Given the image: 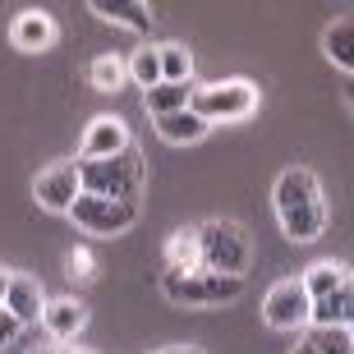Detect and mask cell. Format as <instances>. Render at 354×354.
Returning a JSON list of instances; mask_svg holds the SVG:
<instances>
[{
	"mask_svg": "<svg viewBox=\"0 0 354 354\" xmlns=\"http://www.w3.org/2000/svg\"><path fill=\"white\" fill-rule=\"evenodd\" d=\"M19 331H24V327H19V322L0 308V350H5V345H14V336H19Z\"/></svg>",
	"mask_w": 354,
	"mask_h": 354,
	"instance_id": "24",
	"label": "cell"
},
{
	"mask_svg": "<svg viewBox=\"0 0 354 354\" xmlns=\"http://www.w3.org/2000/svg\"><path fill=\"white\" fill-rule=\"evenodd\" d=\"M203 267V253H198V230L184 225L166 239V272H198Z\"/></svg>",
	"mask_w": 354,
	"mask_h": 354,
	"instance_id": "18",
	"label": "cell"
},
{
	"mask_svg": "<svg viewBox=\"0 0 354 354\" xmlns=\"http://www.w3.org/2000/svg\"><path fill=\"white\" fill-rule=\"evenodd\" d=\"M161 295L175 308H221V304H235L244 295V281L203 272V267L198 272H161Z\"/></svg>",
	"mask_w": 354,
	"mask_h": 354,
	"instance_id": "5",
	"label": "cell"
},
{
	"mask_svg": "<svg viewBox=\"0 0 354 354\" xmlns=\"http://www.w3.org/2000/svg\"><path fill=\"white\" fill-rule=\"evenodd\" d=\"M60 354H88V350H74V345H60Z\"/></svg>",
	"mask_w": 354,
	"mask_h": 354,
	"instance_id": "29",
	"label": "cell"
},
{
	"mask_svg": "<svg viewBox=\"0 0 354 354\" xmlns=\"http://www.w3.org/2000/svg\"><path fill=\"white\" fill-rule=\"evenodd\" d=\"M10 276H14L10 267H0V304H5V290H10Z\"/></svg>",
	"mask_w": 354,
	"mask_h": 354,
	"instance_id": "25",
	"label": "cell"
},
{
	"mask_svg": "<svg viewBox=\"0 0 354 354\" xmlns=\"http://www.w3.org/2000/svg\"><path fill=\"white\" fill-rule=\"evenodd\" d=\"M304 341L317 354H354V331L350 327H308Z\"/></svg>",
	"mask_w": 354,
	"mask_h": 354,
	"instance_id": "21",
	"label": "cell"
},
{
	"mask_svg": "<svg viewBox=\"0 0 354 354\" xmlns=\"http://www.w3.org/2000/svg\"><path fill=\"white\" fill-rule=\"evenodd\" d=\"M161 83H194V55L180 41H161Z\"/></svg>",
	"mask_w": 354,
	"mask_h": 354,
	"instance_id": "19",
	"label": "cell"
},
{
	"mask_svg": "<svg viewBox=\"0 0 354 354\" xmlns=\"http://www.w3.org/2000/svg\"><path fill=\"white\" fill-rule=\"evenodd\" d=\"M124 79H129V65H124L120 55H97V60L88 65V83L97 92H120Z\"/></svg>",
	"mask_w": 354,
	"mask_h": 354,
	"instance_id": "20",
	"label": "cell"
},
{
	"mask_svg": "<svg viewBox=\"0 0 354 354\" xmlns=\"http://www.w3.org/2000/svg\"><path fill=\"white\" fill-rule=\"evenodd\" d=\"M124 147H133L129 138V124L120 115H92L88 129H83V143H79V161H106V157H120Z\"/></svg>",
	"mask_w": 354,
	"mask_h": 354,
	"instance_id": "10",
	"label": "cell"
},
{
	"mask_svg": "<svg viewBox=\"0 0 354 354\" xmlns=\"http://www.w3.org/2000/svg\"><path fill=\"white\" fill-rule=\"evenodd\" d=\"M88 10L106 24L124 28V32H152V24H157L152 5H143V0H92Z\"/></svg>",
	"mask_w": 354,
	"mask_h": 354,
	"instance_id": "14",
	"label": "cell"
},
{
	"mask_svg": "<svg viewBox=\"0 0 354 354\" xmlns=\"http://www.w3.org/2000/svg\"><path fill=\"white\" fill-rule=\"evenodd\" d=\"M308 299H313V322L308 327H350L354 331V272L345 263H313L304 272Z\"/></svg>",
	"mask_w": 354,
	"mask_h": 354,
	"instance_id": "2",
	"label": "cell"
},
{
	"mask_svg": "<svg viewBox=\"0 0 354 354\" xmlns=\"http://www.w3.org/2000/svg\"><path fill=\"white\" fill-rule=\"evenodd\" d=\"M194 230H198V253H203V272L239 276V281H244V272H249V263H253V244H249V235H244V225L212 216V221L194 225Z\"/></svg>",
	"mask_w": 354,
	"mask_h": 354,
	"instance_id": "4",
	"label": "cell"
},
{
	"mask_svg": "<svg viewBox=\"0 0 354 354\" xmlns=\"http://www.w3.org/2000/svg\"><path fill=\"white\" fill-rule=\"evenodd\" d=\"M263 322L272 331H304L313 322V299H308V286L304 276H286L267 290L263 299Z\"/></svg>",
	"mask_w": 354,
	"mask_h": 354,
	"instance_id": "8",
	"label": "cell"
},
{
	"mask_svg": "<svg viewBox=\"0 0 354 354\" xmlns=\"http://www.w3.org/2000/svg\"><path fill=\"white\" fill-rule=\"evenodd\" d=\"M5 313L19 322V327H32L41 322V308H46V295H41V281L28 272H14L10 276V290H5V304H0Z\"/></svg>",
	"mask_w": 354,
	"mask_h": 354,
	"instance_id": "13",
	"label": "cell"
},
{
	"mask_svg": "<svg viewBox=\"0 0 354 354\" xmlns=\"http://www.w3.org/2000/svg\"><path fill=\"white\" fill-rule=\"evenodd\" d=\"M69 221L79 225L83 235H124L133 230L138 221V203H120V198H92V194H79L74 198V207H69Z\"/></svg>",
	"mask_w": 354,
	"mask_h": 354,
	"instance_id": "7",
	"label": "cell"
},
{
	"mask_svg": "<svg viewBox=\"0 0 354 354\" xmlns=\"http://www.w3.org/2000/svg\"><path fill=\"white\" fill-rule=\"evenodd\" d=\"M152 129H157V138H161V143H175V147H184V143H203L212 124H207L203 115H194L189 106H184V111H175V115H161V120H152Z\"/></svg>",
	"mask_w": 354,
	"mask_h": 354,
	"instance_id": "15",
	"label": "cell"
},
{
	"mask_svg": "<svg viewBox=\"0 0 354 354\" xmlns=\"http://www.w3.org/2000/svg\"><path fill=\"white\" fill-rule=\"evenodd\" d=\"M65 267H69V276H74V281H92V276H97V272H92V253L88 249H74L65 258Z\"/></svg>",
	"mask_w": 354,
	"mask_h": 354,
	"instance_id": "23",
	"label": "cell"
},
{
	"mask_svg": "<svg viewBox=\"0 0 354 354\" xmlns=\"http://www.w3.org/2000/svg\"><path fill=\"white\" fill-rule=\"evenodd\" d=\"M83 327H88V304L83 299H74V295L46 299V308H41V331H46L55 345H69Z\"/></svg>",
	"mask_w": 354,
	"mask_h": 354,
	"instance_id": "12",
	"label": "cell"
},
{
	"mask_svg": "<svg viewBox=\"0 0 354 354\" xmlns=\"http://www.w3.org/2000/svg\"><path fill=\"white\" fill-rule=\"evenodd\" d=\"M258 88L249 79H212V83H194V97H189V111L203 115L207 124H235V120H249L258 111Z\"/></svg>",
	"mask_w": 354,
	"mask_h": 354,
	"instance_id": "6",
	"label": "cell"
},
{
	"mask_svg": "<svg viewBox=\"0 0 354 354\" xmlns=\"http://www.w3.org/2000/svg\"><path fill=\"white\" fill-rule=\"evenodd\" d=\"M32 354H60V345H37Z\"/></svg>",
	"mask_w": 354,
	"mask_h": 354,
	"instance_id": "28",
	"label": "cell"
},
{
	"mask_svg": "<svg viewBox=\"0 0 354 354\" xmlns=\"http://www.w3.org/2000/svg\"><path fill=\"white\" fill-rule=\"evenodd\" d=\"M272 207L276 221H281V235L290 244H313V239L327 235V198H322V184L308 166H286L272 184Z\"/></svg>",
	"mask_w": 354,
	"mask_h": 354,
	"instance_id": "1",
	"label": "cell"
},
{
	"mask_svg": "<svg viewBox=\"0 0 354 354\" xmlns=\"http://www.w3.org/2000/svg\"><path fill=\"white\" fill-rule=\"evenodd\" d=\"M83 194L79 184V161H55V166H46V171L32 180V198H37L41 212H51V216H69V207H74V198Z\"/></svg>",
	"mask_w": 354,
	"mask_h": 354,
	"instance_id": "9",
	"label": "cell"
},
{
	"mask_svg": "<svg viewBox=\"0 0 354 354\" xmlns=\"http://www.w3.org/2000/svg\"><path fill=\"white\" fill-rule=\"evenodd\" d=\"M79 184L92 198H120V203H138L147 184V161L138 147H124L120 157L106 161H79Z\"/></svg>",
	"mask_w": 354,
	"mask_h": 354,
	"instance_id": "3",
	"label": "cell"
},
{
	"mask_svg": "<svg viewBox=\"0 0 354 354\" xmlns=\"http://www.w3.org/2000/svg\"><path fill=\"white\" fill-rule=\"evenodd\" d=\"M55 37H60V28H55V19L46 10H19V14H14V24H10L14 51H28V55L51 51Z\"/></svg>",
	"mask_w": 354,
	"mask_h": 354,
	"instance_id": "11",
	"label": "cell"
},
{
	"mask_svg": "<svg viewBox=\"0 0 354 354\" xmlns=\"http://www.w3.org/2000/svg\"><path fill=\"white\" fill-rule=\"evenodd\" d=\"M322 55L354 79V19H336L322 28Z\"/></svg>",
	"mask_w": 354,
	"mask_h": 354,
	"instance_id": "16",
	"label": "cell"
},
{
	"mask_svg": "<svg viewBox=\"0 0 354 354\" xmlns=\"http://www.w3.org/2000/svg\"><path fill=\"white\" fill-rule=\"evenodd\" d=\"M129 79L138 83L143 92H152L161 83V51L157 46H138L133 51V60H129Z\"/></svg>",
	"mask_w": 354,
	"mask_h": 354,
	"instance_id": "22",
	"label": "cell"
},
{
	"mask_svg": "<svg viewBox=\"0 0 354 354\" xmlns=\"http://www.w3.org/2000/svg\"><path fill=\"white\" fill-rule=\"evenodd\" d=\"M189 97H194V83H157L152 92H143V111L152 120L175 115V111H184V106H189Z\"/></svg>",
	"mask_w": 354,
	"mask_h": 354,
	"instance_id": "17",
	"label": "cell"
},
{
	"mask_svg": "<svg viewBox=\"0 0 354 354\" xmlns=\"http://www.w3.org/2000/svg\"><path fill=\"white\" fill-rule=\"evenodd\" d=\"M290 354H317V350H313V345H308V341H299V345H295V350H290Z\"/></svg>",
	"mask_w": 354,
	"mask_h": 354,
	"instance_id": "27",
	"label": "cell"
},
{
	"mask_svg": "<svg viewBox=\"0 0 354 354\" xmlns=\"http://www.w3.org/2000/svg\"><path fill=\"white\" fill-rule=\"evenodd\" d=\"M345 102H350V111H354V83H350V88H345Z\"/></svg>",
	"mask_w": 354,
	"mask_h": 354,
	"instance_id": "30",
	"label": "cell"
},
{
	"mask_svg": "<svg viewBox=\"0 0 354 354\" xmlns=\"http://www.w3.org/2000/svg\"><path fill=\"white\" fill-rule=\"evenodd\" d=\"M161 354H203L198 345H171V350H161Z\"/></svg>",
	"mask_w": 354,
	"mask_h": 354,
	"instance_id": "26",
	"label": "cell"
}]
</instances>
